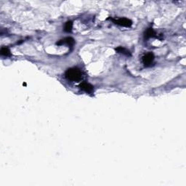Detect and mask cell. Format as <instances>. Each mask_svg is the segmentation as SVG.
Listing matches in <instances>:
<instances>
[{
    "instance_id": "cell-1",
    "label": "cell",
    "mask_w": 186,
    "mask_h": 186,
    "mask_svg": "<svg viewBox=\"0 0 186 186\" xmlns=\"http://www.w3.org/2000/svg\"><path fill=\"white\" fill-rule=\"evenodd\" d=\"M66 78L72 82H78L82 79V73L78 68H71L67 70L66 72Z\"/></svg>"
},
{
    "instance_id": "cell-2",
    "label": "cell",
    "mask_w": 186,
    "mask_h": 186,
    "mask_svg": "<svg viewBox=\"0 0 186 186\" xmlns=\"http://www.w3.org/2000/svg\"><path fill=\"white\" fill-rule=\"evenodd\" d=\"M112 21L115 24L123 27H130L132 25V22L131 20L128 19L126 18H110Z\"/></svg>"
},
{
    "instance_id": "cell-3",
    "label": "cell",
    "mask_w": 186,
    "mask_h": 186,
    "mask_svg": "<svg viewBox=\"0 0 186 186\" xmlns=\"http://www.w3.org/2000/svg\"><path fill=\"white\" fill-rule=\"evenodd\" d=\"M154 60V55L152 52H148L143 57V63L145 67H148L151 65Z\"/></svg>"
},
{
    "instance_id": "cell-4",
    "label": "cell",
    "mask_w": 186,
    "mask_h": 186,
    "mask_svg": "<svg viewBox=\"0 0 186 186\" xmlns=\"http://www.w3.org/2000/svg\"><path fill=\"white\" fill-rule=\"evenodd\" d=\"M79 88L83 91L86 92L87 93H93L94 90V86L90 84V83H87L86 82H83L79 84Z\"/></svg>"
},
{
    "instance_id": "cell-5",
    "label": "cell",
    "mask_w": 186,
    "mask_h": 186,
    "mask_svg": "<svg viewBox=\"0 0 186 186\" xmlns=\"http://www.w3.org/2000/svg\"><path fill=\"white\" fill-rule=\"evenodd\" d=\"M75 44V40L72 37H66L63 39L60 40L58 42H57L58 45H67L69 47H73Z\"/></svg>"
},
{
    "instance_id": "cell-6",
    "label": "cell",
    "mask_w": 186,
    "mask_h": 186,
    "mask_svg": "<svg viewBox=\"0 0 186 186\" xmlns=\"http://www.w3.org/2000/svg\"><path fill=\"white\" fill-rule=\"evenodd\" d=\"M154 35H155V32H154V29H151V28H149L145 32L144 39H148L154 37Z\"/></svg>"
},
{
    "instance_id": "cell-7",
    "label": "cell",
    "mask_w": 186,
    "mask_h": 186,
    "mask_svg": "<svg viewBox=\"0 0 186 186\" xmlns=\"http://www.w3.org/2000/svg\"><path fill=\"white\" fill-rule=\"evenodd\" d=\"M116 51L119 53H121V54L127 55V56H131V53H130V51L123 47H117V48L116 49Z\"/></svg>"
},
{
    "instance_id": "cell-8",
    "label": "cell",
    "mask_w": 186,
    "mask_h": 186,
    "mask_svg": "<svg viewBox=\"0 0 186 186\" xmlns=\"http://www.w3.org/2000/svg\"><path fill=\"white\" fill-rule=\"evenodd\" d=\"M72 29H73V22L72 21L66 22L65 25H64V31L67 33H70L72 31Z\"/></svg>"
},
{
    "instance_id": "cell-9",
    "label": "cell",
    "mask_w": 186,
    "mask_h": 186,
    "mask_svg": "<svg viewBox=\"0 0 186 186\" xmlns=\"http://www.w3.org/2000/svg\"><path fill=\"white\" fill-rule=\"evenodd\" d=\"M0 52H1V55H4V56H10V55H11L10 53V49H9V48H7V47H2V48L1 49V51H0Z\"/></svg>"
}]
</instances>
